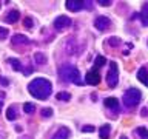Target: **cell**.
<instances>
[{"mask_svg":"<svg viewBox=\"0 0 148 139\" xmlns=\"http://www.w3.org/2000/svg\"><path fill=\"white\" fill-rule=\"evenodd\" d=\"M11 43L12 45H25V43H29V39L23 34H14L11 39Z\"/></svg>","mask_w":148,"mask_h":139,"instance_id":"obj_11","label":"cell"},{"mask_svg":"<svg viewBox=\"0 0 148 139\" xmlns=\"http://www.w3.org/2000/svg\"><path fill=\"white\" fill-rule=\"evenodd\" d=\"M2 105H3V104H2V100H0V108H2Z\"/></svg>","mask_w":148,"mask_h":139,"instance_id":"obj_32","label":"cell"},{"mask_svg":"<svg viewBox=\"0 0 148 139\" xmlns=\"http://www.w3.org/2000/svg\"><path fill=\"white\" fill-rule=\"evenodd\" d=\"M69 134H71L69 128H66V127H60L57 131L53 134V138H51V139H68Z\"/></svg>","mask_w":148,"mask_h":139,"instance_id":"obj_9","label":"cell"},{"mask_svg":"<svg viewBox=\"0 0 148 139\" xmlns=\"http://www.w3.org/2000/svg\"><path fill=\"white\" fill-rule=\"evenodd\" d=\"M56 97H57L59 100H65V102H66V100L71 99V94H69L68 91H60V93H57V96H56Z\"/></svg>","mask_w":148,"mask_h":139,"instance_id":"obj_22","label":"cell"},{"mask_svg":"<svg viewBox=\"0 0 148 139\" xmlns=\"http://www.w3.org/2000/svg\"><path fill=\"white\" fill-rule=\"evenodd\" d=\"M71 26V19L66 17V16H59V17H56V20H54V28L57 31H65V30H68V28Z\"/></svg>","mask_w":148,"mask_h":139,"instance_id":"obj_5","label":"cell"},{"mask_svg":"<svg viewBox=\"0 0 148 139\" xmlns=\"http://www.w3.org/2000/svg\"><path fill=\"white\" fill-rule=\"evenodd\" d=\"M105 63H106V59L103 56H97L94 59V68H100V67H103Z\"/></svg>","mask_w":148,"mask_h":139,"instance_id":"obj_20","label":"cell"},{"mask_svg":"<svg viewBox=\"0 0 148 139\" xmlns=\"http://www.w3.org/2000/svg\"><path fill=\"white\" fill-rule=\"evenodd\" d=\"M40 114L43 116V118H51V116H53V108H48V107H45V108L40 110Z\"/></svg>","mask_w":148,"mask_h":139,"instance_id":"obj_24","label":"cell"},{"mask_svg":"<svg viewBox=\"0 0 148 139\" xmlns=\"http://www.w3.org/2000/svg\"><path fill=\"white\" fill-rule=\"evenodd\" d=\"M65 5L69 11H82L85 8V2H80V0H68Z\"/></svg>","mask_w":148,"mask_h":139,"instance_id":"obj_8","label":"cell"},{"mask_svg":"<svg viewBox=\"0 0 148 139\" xmlns=\"http://www.w3.org/2000/svg\"><path fill=\"white\" fill-rule=\"evenodd\" d=\"M140 99H142L140 91L137 88H130L123 94V105L128 107V108H133V107H136L140 102Z\"/></svg>","mask_w":148,"mask_h":139,"instance_id":"obj_3","label":"cell"},{"mask_svg":"<svg viewBox=\"0 0 148 139\" xmlns=\"http://www.w3.org/2000/svg\"><path fill=\"white\" fill-rule=\"evenodd\" d=\"M34 110H36L34 104H31V102H26V104H23V111H25V113L32 114V113H34Z\"/></svg>","mask_w":148,"mask_h":139,"instance_id":"obj_21","label":"cell"},{"mask_svg":"<svg viewBox=\"0 0 148 139\" xmlns=\"http://www.w3.org/2000/svg\"><path fill=\"white\" fill-rule=\"evenodd\" d=\"M34 59H36V62L39 63V65H45L46 63V56L43 53H36L34 54Z\"/></svg>","mask_w":148,"mask_h":139,"instance_id":"obj_19","label":"cell"},{"mask_svg":"<svg viewBox=\"0 0 148 139\" xmlns=\"http://www.w3.org/2000/svg\"><path fill=\"white\" fill-rule=\"evenodd\" d=\"M28 91H29L31 96H34L40 100H45V99H48L49 94L53 93V83L45 77H37V79L29 82Z\"/></svg>","mask_w":148,"mask_h":139,"instance_id":"obj_1","label":"cell"},{"mask_svg":"<svg viewBox=\"0 0 148 139\" xmlns=\"http://www.w3.org/2000/svg\"><path fill=\"white\" fill-rule=\"evenodd\" d=\"M140 20L143 26H148V2L143 3L142 6V12H140Z\"/></svg>","mask_w":148,"mask_h":139,"instance_id":"obj_14","label":"cell"},{"mask_svg":"<svg viewBox=\"0 0 148 139\" xmlns=\"http://www.w3.org/2000/svg\"><path fill=\"white\" fill-rule=\"evenodd\" d=\"M110 25H111V20H110L108 17H105V16H99V17H97L96 20H94V26H96L99 31L108 30Z\"/></svg>","mask_w":148,"mask_h":139,"instance_id":"obj_7","label":"cell"},{"mask_svg":"<svg viewBox=\"0 0 148 139\" xmlns=\"http://www.w3.org/2000/svg\"><path fill=\"white\" fill-rule=\"evenodd\" d=\"M23 25L26 28H32V19L31 17H25V20H23Z\"/></svg>","mask_w":148,"mask_h":139,"instance_id":"obj_27","label":"cell"},{"mask_svg":"<svg viewBox=\"0 0 148 139\" xmlns=\"http://www.w3.org/2000/svg\"><path fill=\"white\" fill-rule=\"evenodd\" d=\"M9 34V31L6 30V28H3V26H0V40H5L6 39V36Z\"/></svg>","mask_w":148,"mask_h":139,"instance_id":"obj_25","label":"cell"},{"mask_svg":"<svg viewBox=\"0 0 148 139\" xmlns=\"http://www.w3.org/2000/svg\"><path fill=\"white\" fill-rule=\"evenodd\" d=\"M9 65H11L16 71H23V67H22V63L18 59H9Z\"/></svg>","mask_w":148,"mask_h":139,"instance_id":"obj_18","label":"cell"},{"mask_svg":"<svg viewBox=\"0 0 148 139\" xmlns=\"http://www.w3.org/2000/svg\"><path fill=\"white\" fill-rule=\"evenodd\" d=\"M108 45H111L113 48H116V46L122 45V40H120L119 37H110V39H108Z\"/></svg>","mask_w":148,"mask_h":139,"instance_id":"obj_23","label":"cell"},{"mask_svg":"<svg viewBox=\"0 0 148 139\" xmlns=\"http://www.w3.org/2000/svg\"><path fill=\"white\" fill-rule=\"evenodd\" d=\"M6 119H8V120L17 119V110H16V107H14V105H11V107L6 110Z\"/></svg>","mask_w":148,"mask_h":139,"instance_id":"obj_17","label":"cell"},{"mask_svg":"<svg viewBox=\"0 0 148 139\" xmlns=\"http://www.w3.org/2000/svg\"><path fill=\"white\" fill-rule=\"evenodd\" d=\"M0 6H2V5H0Z\"/></svg>","mask_w":148,"mask_h":139,"instance_id":"obj_34","label":"cell"},{"mask_svg":"<svg viewBox=\"0 0 148 139\" xmlns=\"http://www.w3.org/2000/svg\"><path fill=\"white\" fill-rule=\"evenodd\" d=\"M18 19H20V12H18L17 9H12V11H9V12L6 14L5 22H6V23H16Z\"/></svg>","mask_w":148,"mask_h":139,"instance_id":"obj_12","label":"cell"},{"mask_svg":"<svg viewBox=\"0 0 148 139\" xmlns=\"http://www.w3.org/2000/svg\"><path fill=\"white\" fill-rule=\"evenodd\" d=\"M0 82L3 83V87H8L9 85V81H8V79H5V77H0Z\"/></svg>","mask_w":148,"mask_h":139,"instance_id":"obj_29","label":"cell"},{"mask_svg":"<svg viewBox=\"0 0 148 139\" xmlns=\"http://www.w3.org/2000/svg\"><path fill=\"white\" fill-rule=\"evenodd\" d=\"M82 131L83 133H91V131H94V127H92V125H83Z\"/></svg>","mask_w":148,"mask_h":139,"instance_id":"obj_26","label":"cell"},{"mask_svg":"<svg viewBox=\"0 0 148 139\" xmlns=\"http://www.w3.org/2000/svg\"><path fill=\"white\" fill-rule=\"evenodd\" d=\"M134 134H136L139 139H148V130L145 127H137Z\"/></svg>","mask_w":148,"mask_h":139,"instance_id":"obj_15","label":"cell"},{"mask_svg":"<svg viewBox=\"0 0 148 139\" xmlns=\"http://www.w3.org/2000/svg\"><path fill=\"white\" fill-rule=\"evenodd\" d=\"M137 79L140 81L143 85L148 87V68L147 67H140L137 71Z\"/></svg>","mask_w":148,"mask_h":139,"instance_id":"obj_10","label":"cell"},{"mask_svg":"<svg viewBox=\"0 0 148 139\" xmlns=\"http://www.w3.org/2000/svg\"><path fill=\"white\" fill-rule=\"evenodd\" d=\"M117 82H119L117 63H116V62H111V63H110V71H108V74H106V83H108V87L114 88V87H117Z\"/></svg>","mask_w":148,"mask_h":139,"instance_id":"obj_4","label":"cell"},{"mask_svg":"<svg viewBox=\"0 0 148 139\" xmlns=\"http://www.w3.org/2000/svg\"><path fill=\"white\" fill-rule=\"evenodd\" d=\"M110 134H111V125H110V124H103V125L99 128V136H100V139H108Z\"/></svg>","mask_w":148,"mask_h":139,"instance_id":"obj_13","label":"cell"},{"mask_svg":"<svg viewBox=\"0 0 148 139\" xmlns=\"http://www.w3.org/2000/svg\"><path fill=\"white\" fill-rule=\"evenodd\" d=\"M103 104H105L106 108H117L119 102H117V99H116V97H106Z\"/></svg>","mask_w":148,"mask_h":139,"instance_id":"obj_16","label":"cell"},{"mask_svg":"<svg viewBox=\"0 0 148 139\" xmlns=\"http://www.w3.org/2000/svg\"><path fill=\"white\" fill-rule=\"evenodd\" d=\"M85 82L88 85H97L100 82V73H99V68H91L90 71L86 73L85 76Z\"/></svg>","mask_w":148,"mask_h":139,"instance_id":"obj_6","label":"cell"},{"mask_svg":"<svg viewBox=\"0 0 148 139\" xmlns=\"http://www.w3.org/2000/svg\"><path fill=\"white\" fill-rule=\"evenodd\" d=\"M140 114L143 116V118H145V116L148 114V108H147V107H145V108H142V111H140Z\"/></svg>","mask_w":148,"mask_h":139,"instance_id":"obj_30","label":"cell"},{"mask_svg":"<svg viewBox=\"0 0 148 139\" xmlns=\"http://www.w3.org/2000/svg\"><path fill=\"white\" fill-rule=\"evenodd\" d=\"M60 79H62L63 82H73V83H76V85H82L79 70L74 67V65H69V63H65L63 67L60 68Z\"/></svg>","mask_w":148,"mask_h":139,"instance_id":"obj_2","label":"cell"},{"mask_svg":"<svg viewBox=\"0 0 148 139\" xmlns=\"http://www.w3.org/2000/svg\"><path fill=\"white\" fill-rule=\"evenodd\" d=\"M147 45H148V40H147Z\"/></svg>","mask_w":148,"mask_h":139,"instance_id":"obj_33","label":"cell"},{"mask_svg":"<svg viewBox=\"0 0 148 139\" xmlns=\"http://www.w3.org/2000/svg\"><path fill=\"white\" fill-rule=\"evenodd\" d=\"M99 5H100V6H110V5H111V2H106V0H100V2H99Z\"/></svg>","mask_w":148,"mask_h":139,"instance_id":"obj_28","label":"cell"},{"mask_svg":"<svg viewBox=\"0 0 148 139\" xmlns=\"http://www.w3.org/2000/svg\"><path fill=\"white\" fill-rule=\"evenodd\" d=\"M120 139H128V138H127V136H122V138H120Z\"/></svg>","mask_w":148,"mask_h":139,"instance_id":"obj_31","label":"cell"}]
</instances>
